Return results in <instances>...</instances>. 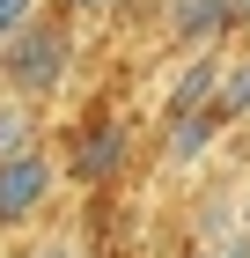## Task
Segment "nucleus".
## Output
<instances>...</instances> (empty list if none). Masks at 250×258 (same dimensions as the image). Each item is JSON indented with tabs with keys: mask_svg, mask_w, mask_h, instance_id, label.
<instances>
[{
	"mask_svg": "<svg viewBox=\"0 0 250 258\" xmlns=\"http://www.w3.org/2000/svg\"><path fill=\"white\" fill-rule=\"evenodd\" d=\"M22 22H37V0H0V44L15 37Z\"/></svg>",
	"mask_w": 250,
	"mask_h": 258,
	"instance_id": "8",
	"label": "nucleus"
},
{
	"mask_svg": "<svg viewBox=\"0 0 250 258\" xmlns=\"http://www.w3.org/2000/svg\"><path fill=\"white\" fill-rule=\"evenodd\" d=\"M213 81H221V52H199L192 67H184V81H177V96H170V118L177 111H213Z\"/></svg>",
	"mask_w": 250,
	"mask_h": 258,
	"instance_id": "5",
	"label": "nucleus"
},
{
	"mask_svg": "<svg viewBox=\"0 0 250 258\" xmlns=\"http://www.w3.org/2000/svg\"><path fill=\"white\" fill-rule=\"evenodd\" d=\"M213 118H221V125L250 118V52H243V59H221V81H213Z\"/></svg>",
	"mask_w": 250,
	"mask_h": 258,
	"instance_id": "6",
	"label": "nucleus"
},
{
	"mask_svg": "<svg viewBox=\"0 0 250 258\" xmlns=\"http://www.w3.org/2000/svg\"><path fill=\"white\" fill-rule=\"evenodd\" d=\"M162 30H170L177 44H199L206 52L213 37H228V0H162Z\"/></svg>",
	"mask_w": 250,
	"mask_h": 258,
	"instance_id": "3",
	"label": "nucleus"
},
{
	"mask_svg": "<svg viewBox=\"0 0 250 258\" xmlns=\"http://www.w3.org/2000/svg\"><path fill=\"white\" fill-rule=\"evenodd\" d=\"M52 192H59V162L44 155V148L8 155L0 162V236H8V229H30V221L52 207Z\"/></svg>",
	"mask_w": 250,
	"mask_h": 258,
	"instance_id": "2",
	"label": "nucleus"
},
{
	"mask_svg": "<svg viewBox=\"0 0 250 258\" xmlns=\"http://www.w3.org/2000/svg\"><path fill=\"white\" fill-rule=\"evenodd\" d=\"M213 133H221L213 111H177V118H170V162H199Z\"/></svg>",
	"mask_w": 250,
	"mask_h": 258,
	"instance_id": "7",
	"label": "nucleus"
},
{
	"mask_svg": "<svg viewBox=\"0 0 250 258\" xmlns=\"http://www.w3.org/2000/svg\"><path fill=\"white\" fill-rule=\"evenodd\" d=\"M30 148H44V118H37V103L0 96V162H8V155H30Z\"/></svg>",
	"mask_w": 250,
	"mask_h": 258,
	"instance_id": "4",
	"label": "nucleus"
},
{
	"mask_svg": "<svg viewBox=\"0 0 250 258\" xmlns=\"http://www.w3.org/2000/svg\"><path fill=\"white\" fill-rule=\"evenodd\" d=\"M235 229L250 236V177H243V192H235Z\"/></svg>",
	"mask_w": 250,
	"mask_h": 258,
	"instance_id": "10",
	"label": "nucleus"
},
{
	"mask_svg": "<svg viewBox=\"0 0 250 258\" xmlns=\"http://www.w3.org/2000/svg\"><path fill=\"white\" fill-rule=\"evenodd\" d=\"M243 37H250V22H243Z\"/></svg>",
	"mask_w": 250,
	"mask_h": 258,
	"instance_id": "14",
	"label": "nucleus"
},
{
	"mask_svg": "<svg viewBox=\"0 0 250 258\" xmlns=\"http://www.w3.org/2000/svg\"><path fill=\"white\" fill-rule=\"evenodd\" d=\"M184 258H213V251H199V243H192V251H184Z\"/></svg>",
	"mask_w": 250,
	"mask_h": 258,
	"instance_id": "13",
	"label": "nucleus"
},
{
	"mask_svg": "<svg viewBox=\"0 0 250 258\" xmlns=\"http://www.w3.org/2000/svg\"><path fill=\"white\" fill-rule=\"evenodd\" d=\"M66 67H74V37L59 30V22H22L15 37L0 44V81H8V96L22 103H44L66 89Z\"/></svg>",
	"mask_w": 250,
	"mask_h": 258,
	"instance_id": "1",
	"label": "nucleus"
},
{
	"mask_svg": "<svg viewBox=\"0 0 250 258\" xmlns=\"http://www.w3.org/2000/svg\"><path fill=\"white\" fill-rule=\"evenodd\" d=\"M22 258H81V243H66V236H52V243H30Z\"/></svg>",
	"mask_w": 250,
	"mask_h": 258,
	"instance_id": "9",
	"label": "nucleus"
},
{
	"mask_svg": "<svg viewBox=\"0 0 250 258\" xmlns=\"http://www.w3.org/2000/svg\"><path fill=\"white\" fill-rule=\"evenodd\" d=\"M228 22L243 30V22H250V0H228Z\"/></svg>",
	"mask_w": 250,
	"mask_h": 258,
	"instance_id": "11",
	"label": "nucleus"
},
{
	"mask_svg": "<svg viewBox=\"0 0 250 258\" xmlns=\"http://www.w3.org/2000/svg\"><path fill=\"white\" fill-rule=\"evenodd\" d=\"M74 8H111V0H74Z\"/></svg>",
	"mask_w": 250,
	"mask_h": 258,
	"instance_id": "12",
	"label": "nucleus"
}]
</instances>
